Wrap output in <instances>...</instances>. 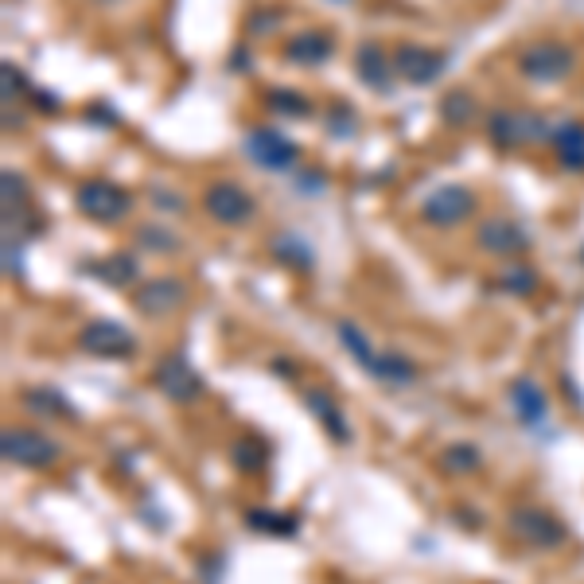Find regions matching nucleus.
Segmentation results:
<instances>
[{"instance_id": "obj_1", "label": "nucleus", "mask_w": 584, "mask_h": 584, "mask_svg": "<svg viewBox=\"0 0 584 584\" xmlns=\"http://www.w3.org/2000/svg\"><path fill=\"white\" fill-rule=\"evenodd\" d=\"M577 71V51L565 39H538L518 51V74L538 86H557Z\"/></svg>"}, {"instance_id": "obj_2", "label": "nucleus", "mask_w": 584, "mask_h": 584, "mask_svg": "<svg viewBox=\"0 0 584 584\" xmlns=\"http://www.w3.org/2000/svg\"><path fill=\"white\" fill-rule=\"evenodd\" d=\"M483 125H487V141L499 148V152L542 145V141L553 137L546 117H542V113H530V110H491Z\"/></svg>"}, {"instance_id": "obj_3", "label": "nucleus", "mask_w": 584, "mask_h": 584, "mask_svg": "<svg viewBox=\"0 0 584 584\" xmlns=\"http://www.w3.org/2000/svg\"><path fill=\"white\" fill-rule=\"evenodd\" d=\"M74 207H78V215H86L90 222L113 226V222L129 219L133 195L121 183L106 180V176H90V180H82L74 187Z\"/></svg>"}, {"instance_id": "obj_4", "label": "nucleus", "mask_w": 584, "mask_h": 584, "mask_svg": "<svg viewBox=\"0 0 584 584\" xmlns=\"http://www.w3.org/2000/svg\"><path fill=\"white\" fill-rule=\"evenodd\" d=\"M0 456L4 464H16V468H32V472H43V468H55L63 448L47 433L39 429H28V425H8L4 437H0Z\"/></svg>"}, {"instance_id": "obj_5", "label": "nucleus", "mask_w": 584, "mask_h": 584, "mask_svg": "<svg viewBox=\"0 0 584 584\" xmlns=\"http://www.w3.org/2000/svg\"><path fill=\"white\" fill-rule=\"evenodd\" d=\"M511 534L530 549H557L569 542V526L546 507H514L507 518Z\"/></svg>"}, {"instance_id": "obj_6", "label": "nucleus", "mask_w": 584, "mask_h": 584, "mask_svg": "<svg viewBox=\"0 0 584 584\" xmlns=\"http://www.w3.org/2000/svg\"><path fill=\"white\" fill-rule=\"evenodd\" d=\"M152 386L168 398V402L176 405H191L203 398V390H207V382H203V374L191 366L187 355L180 351H172V355H164L156 370H152Z\"/></svg>"}, {"instance_id": "obj_7", "label": "nucleus", "mask_w": 584, "mask_h": 584, "mask_svg": "<svg viewBox=\"0 0 584 584\" xmlns=\"http://www.w3.org/2000/svg\"><path fill=\"white\" fill-rule=\"evenodd\" d=\"M78 351L94 355V359H133L137 355V335L117 324V320H90L86 328L78 331Z\"/></svg>"}, {"instance_id": "obj_8", "label": "nucleus", "mask_w": 584, "mask_h": 584, "mask_svg": "<svg viewBox=\"0 0 584 584\" xmlns=\"http://www.w3.org/2000/svg\"><path fill=\"white\" fill-rule=\"evenodd\" d=\"M203 211L222 226H246L257 215L254 195L234 180H215L203 191Z\"/></svg>"}, {"instance_id": "obj_9", "label": "nucleus", "mask_w": 584, "mask_h": 584, "mask_svg": "<svg viewBox=\"0 0 584 584\" xmlns=\"http://www.w3.org/2000/svg\"><path fill=\"white\" fill-rule=\"evenodd\" d=\"M394 74L409 82V86H433L440 74L448 71V51H437V47H425V43H398L394 47Z\"/></svg>"}, {"instance_id": "obj_10", "label": "nucleus", "mask_w": 584, "mask_h": 584, "mask_svg": "<svg viewBox=\"0 0 584 584\" xmlns=\"http://www.w3.org/2000/svg\"><path fill=\"white\" fill-rule=\"evenodd\" d=\"M475 215V191L460 187V183H444L437 191L425 195L421 203V219L429 226H440V230H452L460 222H468Z\"/></svg>"}, {"instance_id": "obj_11", "label": "nucleus", "mask_w": 584, "mask_h": 584, "mask_svg": "<svg viewBox=\"0 0 584 584\" xmlns=\"http://www.w3.org/2000/svg\"><path fill=\"white\" fill-rule=\"evenodd\" d=\"M246 152L265 172H292L300 164V148L277 129H250L246 133Z\"/></svg>"}, {"instance_id": "obj_12", "label": "nucleus", "mask_w": 584, "mask_h": 584, "mask_svg": "<svg viewBox=\"0 0 584 584\" xmlns=\"http://www.w3.org/2000/svg\"><path fill=\"white\" fill-rule=\"evenodd\" d=\"M187 300V285L180 277H152V281H141L133 289V308L148 316V320H160V316H172Z\"/></svg>"}, {"instance_id": "obj_13", "label": "nucleus", "mask_w": 584, "mask_h": 584, "mask_svg": "<svg viewBox=\"0 0 584 584\" xmlns=\"http://www.w3.org/2000/svg\"><path fill=\"white\" fill-rule=\"evenodd\" d=\"M4 230H28V234H39V215L32 211V195H28V180L12 168H4Z\"/></svg>"}, {"instance_id": "obj_14", "label": "nucleus", "mask_w": 584, "mask_h": 584, "mask_svg": "<svg viewBox=\"0 0 584 584\" xmlns=\"http://www.w3.org/2000/svg\"><path fill=\"white\" fill-rule=\"evenodd\" d=\"M475 246H479L483 254L518 257L530 250V234L511 219H487L479 226V234H475Z\"/></svg>"}, {"instance_id": "obj_15", "label": "nucleus", "mask_w": 584, "mask_h": 584, "mask_svg": "<svg viewBox=\"0 0 584 584\" xmlns=\"http://www.w3.org/2000/svg\"><path fill=\"white\" fill-rule=\"evenodd\" d=\"M355 71L363 78V86H370L374 94H386L390 82H394V59L378 39H366L355 51Z\"/></svg>"}, {"instance_id": "obj_16", "label": "nucleus", "mask_w": 584, "mask_h": 584, "mask_svg": "<svg viewBox=\"0 0 584 584\" xmlns=\"http://www.w3.org/2000/svg\"><path fill=\"white\" fill-rule=\"evenodd\" d=\"M335 55V39L331 32H320V28H308V32H296V36L281 47V59L285 63H296V67H320Z\"/></svg>"}, {"instance_id": "obj_17", "label": "nucleus", "mask_w": 584, "mask_h": 584, "mask_svg": "<svg viewBox=\"0 0 584 584\" xmlns=\"http://www.w3.org/2000/svg\"><path fill=\"white\" fill-rule=\"evenodd\" d=\"M511 405H514V417H518L526 429H538V425L546 421V413H549L546 390H542L534 378H514L511 382Z\"/></svg>"}, {"instance_id": "obj_18", "label": "nucleus", "mask_w": 584, "mask_h": 584, "mask_svg": "<svg viewBox=\"0 0 584 584\" xmlns=\"http://www.w3.org/2000/svg\"><path fill=\"white\" fill-rule=\"evenodd\" d=\"M304 405L312 409V417L320 421V429L328 433L335 444H347L351 440V425H347V417H343V409L335 405L328 390H316V386H308L304 390Z\"/></svg>"}, {"instance_id": "obj_19", "label": "nucleus", "mask_w": 584, "mask_h": 584, "mask_svg": "<svg viewBox=\"0 0 584 584\" xmlns=\"http://www.w3.org/2000/svg\"><path fill=\"white\" fill-rule=\"evenodd\" d=\"M20 405L32 417H55V421H78V409L67 402V394H59L55 386H28L20 394Z\"/></svg>"}, {"instance_id": "obj_20", "label": "nucleus", "mask_w": 584, "mask_h": 584, "mask_svg": "<svg viewBox=\"0 0 584 584\" xmlns=\"http://www.w3.org/2000/svg\"><path fill=\"white\" fill-rule=\"evenodd\" d=\"M549 145H553V152H557V160H561L565 172H584V125L581 121L557 125L553 137H549Z\"/></svg>"}, {"instance_id": "obj_21", "label": "nucleus", "mask_w": 584, "mask_h": 584, "mask_svg": "<svg viewBox=\"0 0 584 584\" xmlns=\"http://www.w3.org/2000/svg\"><path fill=\"white\" fill-rule=\"evenodd\" d=\"M86 273L98 277V281H106V285H113V289H129V285L137 281L141 265H137V257L133 254H113V257H102V261H90Z\"/></svg>"}, {"instance_id": "obj_22", "label": "nucleus", "mask_w": 584, "mask_h": 584, "mask_svg": "<svg viewBox=\"0 0 584 584\" xmlns=\"http://www.w3.org/2000/svg\"><path fill=\"white\" fill-rule=\"evenodd\" d=\"M417 363L413 359H405L402 351H378V363L370 370V378H378L382 386H409V382H417Z\"/></svg>"}, {"instance_id": "obj_23", "label": "nucleus", "mask_w": 584, "mask_h": 584, "mask_svg": "<svg viewBox=\"0 0 584 584\" xmlns=\"http://www.w3.org/2000/svg\"><path fill=\"white\" fill-rule=\"evenodd\" d=\"M265 106L277 113V117H289V121H308L312 117V102H308V94H300V90H292V86H273L269 94H265Z\"/></svg>"}, {"instance_id": "obj_24", "label": "nucleus", "mask_w": 584, "mask_h": 584, "mask_svg": "<svg viewBox=\"0 0 584 584\" xmlns=\"http://www.w3.org/2000/svg\"><path fill=\"white\" fill-rule=\"evenodd\" d=\"M499 292H511V296H530V292H538V273L526 265V261H507L499 273H495V281H491Z\"/></svg>"}, {"instance_id": "obj_25", "label": "nucleus", "mask_w": 584, "mask_h": 584, "mask_svg": "<svg viewBox=\"0 0 584 584\" xmlns=\"http://www.w3.org/2000/svg\"><path fill=\"white\" fill-rule=\"evenodd\" d=\"M440 117L452 125V129H464L479 117V102H475L472 90H452L440 98Z\"/></svg>"}, {"instance_id": "obj_26", "label": "nucleus", "mask_w": 584, "mask_h": 584, "mask_svg": "<svg viewBox=\"0 0 584 584\" xmlns=\"http://www.w3.org/2000/svg\"><path fill=\"white\" fill-rule=\"evenodd\" d=\"M265 460H269V444L254 437V433H246V437H238L230 444V464L238 472H257V468H265Z\"/></svg>"}, {"instance_id": "obj_27", "label": "nucleus", "mask_w": 584, "mask_h": 584, "mask_svg": "<svg viewBox=\"0 0 584 584\" xmlns=\"http://www.w3.org/2000/svg\"><path fill=\"white\" fill-rule=\"evenodd\" d=\"M339 339H343V347H347V351H351V359H355V363L363 366L366 374H370V370H374V363H378V351H374V347H370V339H366L363 331L355 328V324H351V320H339Z\"/></svg>"}, {"instance_id": "obj_28", "label": "nucleus", "mask_w": 584, "mask_h": 584, "mask_svg": "<svg viewBox=\"0 0 584 584\" xmlns=\"http://www.w3.org/2000/svg\"><path fill=\"white\" fill-rule=\"evenodd\" d=\"M483 464V452L475 444H448V452L440 456V468L452 475H468Z\"/></svg>"}, {"instance_id": "obj_29", "label": "nucleus", "mask_w": 584, "mask_h": 584, "mask_svg": "<svg viewBox=\"0 0 584 584\" xmlns=\"http://www.w3.org/2000/svg\"><path fill=\"white\" fill-rule=\"evenodd\" d=\"M246 522H250V530H261V534H277V538H289V534H296V518H277V514L269 511H246Z\"/></svg>"}, {"instance_id": "obj_30", "label": "nucleus", "mask_w": 584, "mask_h": 584, "mask_svg": "<svg viewBox=\"0 0 584 584\" xmlns=\"http://www.w3.org/2000/svg\"><path fill=\"white\" fill-rule=\"evenodd\" d=\"M328 129L335 133V137H339V141H347V137L359 129V117L347 110V106H335V110H331V117H328Z\"/></svg>"}, {"instance_id": "obj_31", "label": "nucleus", "mask_w": 584, "mask_h": 584, "mask_svg": "<svg viewBox=\"0 0 584 584\" xmlns=\"http://www.w3.org/2000/svg\"><path fill=\"white\" fill-rule=\"evenodd\" d=\"M141 246H148V250H164V254H168V250H176L180 242H176V234H172V230L145 226V230H141Z\"/></svg>"}, {"instance_id": "obj_32", "label": "nucleus", "mask_w": 584, "mask_h": 584, "mask_svg": "<svg viewBox=\"0 0 584 584\" xmlns=\"http://www.w3.org/2000/svg\"><path fill=\"white\" fill-rule=\"evenodd\" d=\"M152 203H156L160 211H172V215H180L183 207H187L180 191H152Z\"/></svg>"}, {"instance_id": "obj_33", "label": "nucleus", "mask_w": 584, "mask_h": 584, "mask_svg": "<svg viewBox=\"0 0 584 584\" xmlns=\"http://www.w3.org/2000/svg\"><path fill=\"white\" fill-rule=\"evenodd\" d=\"M94 4H102V8H113V4H121V0H94Z\"/></svg>"}]
</instances>
